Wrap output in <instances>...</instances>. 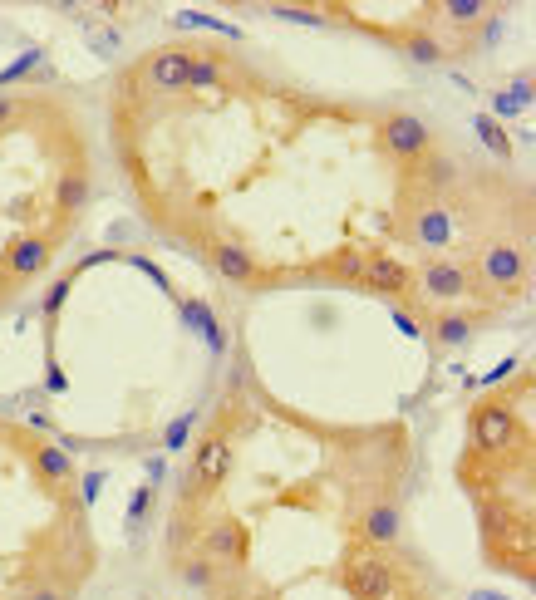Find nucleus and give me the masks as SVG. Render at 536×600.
Wrapping results in <instances>:
<instances>
[{"mask_svg":"<svg viewBox=\"0 0 536 600\" xmlns=\"http://www.w3.org/2000/svg\"><path fill=\"white\" fill-rule=\"evenodd\" d=\"M532 374L497 389L473 409V438L463 453V482L482 517L487 556L532 586Z\"/></svg>","mask_w":536,"mask_h":600,"instance_id":"f257e3e1","label":"nucleus"}]
</instances>
